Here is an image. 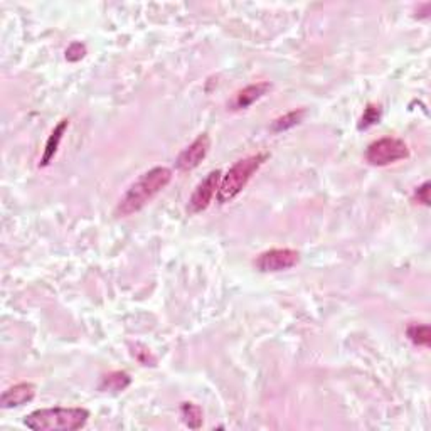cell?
Listing matches in <instances>:
<instances>
[{
  "label": "cell",
  "instance_id": "1",
  "mask_svg": "<svg viewBox=\"0 0 431 431\" xmlns=\"http://www.w3.org/2000/svg\"><path fill=\"white\" fill-rule=\"evenodd\" d=\"M172 180V170L167 167H155L145 172L128 187L123 197L120 199L115 213L120 218H127L142 211L148 202H152Z\"/></svg>",
  "mask_w": 431,
  "mask_h": 431
},
{
  "label": "cell",
  "instance_id": "2",
  "mask_svg": "<svg viewBox=\"0 0 431 431\" xmlns=\"http://www.w3.org/2000/svg\"><path fill=\"white\" fill-rule=\"evenodd\" d=\"M88 419L85 407H44L27 414L24 425L33 431H76L85 428Z\"/></svg>",
  "mask_w": 431,
  "mask_h": 431
},
{
  "label": "cell",
  "instance_id": "3",
  "mask_svg": "<svg viewBox=\"0 0 431 431\" xmlns=\"http://www.w3.org/2000/svg\"><path fill=\"white\" fill-rule=\"evenodd\" d=\"M266 159H268L266 154H256L252 157H246V159L243 160H238V162L226 172V175H222L221 184H219L218 189L219 204H228L233 201L234 197H238V195L243 192V189L248 186L249 180L253 179V175L260 170Z\"/></svg>",
  "mask_w": 431,
  "mask_h": 431
},
{
  "label": "cell",
  "instance_id": "4",
  "mask_svg": "<svg viewBox=\"0 0 431 431\" xmlns=\"http://www.w3.org/2000/svg\"><path fill=\"white\" fill-rule=\"evenodd\" d=\"M410 157V148L399 139H386L376 140L366 150V160L374 167H386L391 164L399 162Z\"/></svg>",
  "mask_w": 431,
  "mask_h": 431
},
{
  "label": "cell",
  "instance_id": "5",
  "mask_svg": "<svg viewBox=\"0 0 431 431\" xmlns=\"http://www.w3.org/2000/svg\"><path fill=\"white\" fill-rule=\"evenodd\" d=\"M299 261L300 254L295 249L276 248L258 254L254 260V268L261 273H278L293 268L295 265H299Z\"/></svg>",
  "mask_w": 431,
  "mask_h": 431
},
{
  "label": "cell",
  "instance_id": "6",
  "mask_svg": "<svg viewBox=\"0 0 431 431\" xmlns=\"http://www.w3.org/2000/svg\"><path fill=\"white\" fill-rule=\"evenodd\" d=\"M221 179H222V172L213 170L197 184V187H195L194 192H192V195L189 199V211L192 214L202 213V211H206L207 207L211 206L214 195L218 194Z\"/></svg>",
  "mask_w": 431,
  "mask_h": 431
},
{
  "label": "cell",
  "instance_id": "7",
  "mask_svg": "<svg viewBox=\"0 0 431 431\" xmlns=\"http://www.w3.org/2000/svg\"><path fill=\"white\" fill-rule=\"evenodd\" d=\"M211 150V139L207 133H202L199 135L197 139L192 142L189 147L184 148L180 152V155L175 160V167L179 168L180 172H189L194 170L195 167L201 166V162L206 159L207 154Z\"/></svg>",
  "mask_w": 431,
  "mask_h": 431
},
{
  "label": "cell",
  "instance_id": "8",
  "mask_svg": "<svg viewBox=\"0 0 431 431\" xmlns=\"http://www.w3.org/2000/svg\"><path fill=\"white\" fill-rule=\"evenodd\" d=\"M34 398H36V386L30 382H21L3 391L2 398H0V406L3 410H10V407L24 406Z\"/></svg>",
  "mask_w": 431,
  "mask_h": 431
},
{
  "label": "cell",
  "instance_id": "9",
  "mask_svg": "<svg viewBox=\"0 0 431 431\" xmlns=\"http://www.w3.org/2000/svg\"><path fill=\"white\" fill-rule=\"evenodd\" d=\"M270 89H272V85H270L268 81H261V83L246 86V88H243L241 91L236 93L234 100L231 101V107H233V109L249 108L253 103H256L258 100H261Z\"/></svg>",
  "mask_w": 431,
  "mask_h": 431
},
{
  "label": "cell",
  "instance_id": "10",
  "mask_svg": "<svg viewBox=\"0 0 431 431\" xmlns=\"http://www.w3.org/2000/svg\"><path fill=\"white\" fill-rule=\"evenodd\" d=\"M69 127V121L68 120H62L60 125H58L56 128H54L53 133H51V137L48 139V143H46V150H44V155H42L41 159V164L39 166L41 167H46L49 166L51 160L54 159V155H56L58 148H60V143L62 140V135H64L66 128Z\"/></svg>",
  "mask_w": 431,
  "mask_h": 431
},
{
  "label": "cell",
  "instance_id": "11",
  "mask_svg": "<svg viewBox=\"0 0 431 431\" xmlns=\"http://www.w3.org/2000/svg\"><path fill=\"white\" fill-rule=\"evenodd\" d=\"M132 378L127 374V372H112V374H107L103 379H101L100 389L101 391H112V393H120V391H125L128 386H130Z\"/></svg>",
  "mask_w": 431,
  "mask_h": 431
},
{
  "label": "cell",
  "instance_id": "12",
  "mask_svg": "<svg viewBox=\"0 0 431 431\" xmlns=\"http://www.w3.org/2000/svg\"><path fill=\"white\" fill-rule=\"evenodd\" d=\"M305 115H307V112H305V109H293V112L287 113V115L278 116L276 120H273L272 127L270 128H272V132H275V133L287 132V130H290V128L300 125L301 121H304Z\"/></svg>",
  "mask_w": 431,
  "mask_h": 431
},
{
  "label": "cell",
  "instance_id": "13",
  "mask_svg": "<svg viewBox=\"0 0 431 431\" xmlns=\"http://www.w3.org/2000/svg\"><path fill=\"white\" fill-rule=\"evenodd\" d=\"M407 339L419 347H430L431 344V331L428 325L413 324L407 327Z\"/></svg>",
  "mask_w": 431,
  "mask_h": 431
},
{
  "label": "cell",
  "instance_id": "14",
  "mask_svg": "<svg viewBox=\"0 0 431 431\" xmlns=\"http://www.w3.org/2000/svg\"><path fill=\"white\" fill-rule=\"evenodd\" d=\"M182 419L187 426L192 430H199L202 426V410L194 403H184L180 406Z\"/></svg>",
  "mask_w": 431,
  "mask_h": 431
},
{
  "label": "cell",
  "instance_id": "15",
  "mask_svg": "<svg viewBox=\"0 0 431 431\" xmlns=\"http://www.w3.org/2000/svg\"><path fill=\"white\" fill-rule=\"evenodd\" d=\"M381 113L382 112L379 105H369V107L364 109V115L359 123V130H366V128L372 127V125L379 123V120H381Z\"/></svg>",
  "mask_w": 431,
  "mask_h": 431
},
{
  "label": "cell",
  "instance_id": "16",
  "mask_svg": "<svg viewBox=\"0 0 431 431\" xmlns=\"http://www.w3.org/2000/svg\"><path fill=\"white\" fill-rule=\"evenodd\" d=\"M430 187H431L430 182H425L419 187H416V191H414V194H413L414 201L428 207L430 206Z\"/></svg>",
  "mask_w": 431,
  "mask_h": 431
},
{
  "label": "cell",
  "instance_id": "17",
  "mask_svg": "<svg viewBox=\"0 0 431 431\" xmlns=\"http://www.w3.org/2000/svg\"><path fill=\"white\" fill-rule=\"evenodd\" d=\"M86 54V48L81 42H74V44H71L68 48V51H66V60L68 61H80L83 60Z\"/></svg>",
  "mask_w": 431,
  "mask_h": 431
},
{
  "label": "cell",
  "instance_id": "18",
  "mask_svg": "<svg viewBox=\"0 0 431 431\" xmlns=\"http://www.w3.org/2000/svg\"><path fill=\"white\" fill-rule=\"evenodd\" d=\"M133 355L143 364V366H155V359L152 358L150 351L142 346V351H133Z\"/></svg>",
  "mask_w": 431,
  "mask_h": 431
}]
</instances>
